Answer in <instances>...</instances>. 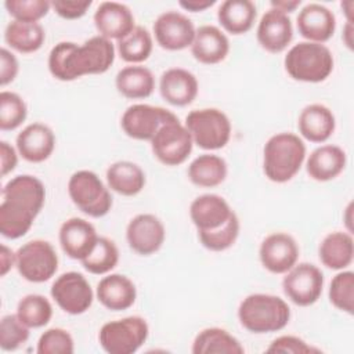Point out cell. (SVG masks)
<instances>
[{
    "mask_svg": "<svg viewBox=\"0 0 354 354\" xmlns=\"http://www.w3.org/2000/svg\"><path fill=\"white\" fill-rule=\"evenodd\" d=\"M115 53L112 40L100 35L90 37L82 46L61 41L48 54V71L61 82H72L86 75H101L112 66Z\"/></svg>",
    "mask_w": 354,
    "mask_h": 354,
    "instance_id": "6da1fadb",
    "label": "cell"
},
{
    "mask_svg": "<svg viewBox=\"0 0 354 354\" xmlns=\"http://www.w3.org/2000/svg\"><path fill=\"white\" fill-rule=\"evenodd\" d=\"M46 202L44 184L35 176L12 177L1 189L0 234L8 239L24 236Z\"/></svg>",
    "mask_w": 354,
    "mask_h": 354,
    "instance_id": "7a4b0ae2",
    "label": "cell"
},
{
    "mask_svg": "<svg viewBox=\"0 0 354 354\" xmlns=\"http://www.w3.org/2000/svg\"><path fill=\"white\" fill-rule=\"evenodd\" d=\"M306 160V144L295 133H277L263 148V171L272 183H286L301 169Z\"/></svg>",
    "mask_w": 354,
    "mask_h": 354,
    "instance_id": "3957f363",
    "label": "cell"
},
{
    "mask_svg": "<svg viewBox=\"0 0 354 354\" xmlns=\"http://www.w3.org/2000/svg\"><path fill=\"white\" fill-rule=\"evenodd\" d=\"M238 319L241 325L252 333L278 332L289 324L290 308L279 296L253 293L241 301Z\"/></svg>",
    "mask_w": 354,
    "mask_h": 354,
    "instance_id": "277c9868",
    "label": "cell"
},
{
    "mask_svg": "<svg viewBox=\"0 0 354 354\" xmlns=\"http://www.w3.org/2000/svg\"><path fill=\"white\" fill-rule=\"evenodd\" d=\"M333 65L332 51L325 44L314 41H299L288 50L283 58L288 75L304 83L326 80L333 71Z\"/></svg>",
    "mask_w": 354,
    "mask_h": 354,
    "instance_id": "5b68a950",
    "label": "cell"
},
{
    "mask_svg": "<svg viewBox=\"0 0 354 354\" xmlns=\"http://www.w3.org/2000/svg\"><path fill=\"white\" fill-rule=\"evenodd\" d=\"M68 194L80 212L94 218L108 214L113 203L109 187L91 170L75 171L68 181Z\"/></svg>",
    "mask_w": 354,
    "mask_h": 354,
    "instance_id": "8992f818",
    "label": "cell"
},
{
    "mask_svg": "<svg viewBox=\"0 0 354 354\" xmlns=\"http://www.w3.org/2000/svg\"><path fill=\"white\" fill-rule=\"evenodd\" d=\"M184 124L194 144L205 151L221 149L231 138L230 118L217 108L194 109L185 116Z\"/></svg>",
    "mask_w": 354,
    "mask_h": 354,
    "instance_id": "52a82bcc",
    "label": "cell"
},
{
    "mask_svg": "<svg viewBox=\"0 0 354 354\" xmlns=\"http://www.w3.org/2000/svg\"><path fill=\"white\" fill-rule=\"evenodd\" d=\"M149 326L140 315L104 324L98 333L100 346L109 354H133L148 339Z\"/></svg>",
    "mask_w": 354,
    "mask_h": 354,
    "instance_id": "ba28073f",
    "label": "cell"
},
{
    "mask_svg": "<svg viewBox=\"0 0 354 354\" xmlns=\"http://www.w3.org/2000/svg\"><path fill=\"white\" fill-rule=\"evenodd\" d=\"M15 267L24 279L41 283L51 279L57 272L58 254L50 242L33 239L15 252Z\"/></svg>",
    "mask_w": 354,
    "mask_h": 354,
    "instance_id": "9c48e42d",
    "label": "cell"
},
{
    "mask_svg": "<svg viewBox=\"0 0 354 354\" xmlns=\"http://www.w3.org/2000/svg\"><path fill=\"white\" fill-rule=\"evenodd\" d=\"M149 142L153 156L166 166L184 163L194 147L189 131L177 116L162 124Z\"/></svg>",
    "mask_w": 354,
    "mask_h": 354,
    "instance_id": "30bf717a",
    "label": "cell"
},
{
    "mask_svg": "<svg viewBox=\"0 0 354 354\" xmlns=\"http://www.w3.org/2000/svg\"><path fill=\"white\" fill-rule=\"evenodd\" d=\"M324 289V274L311 263H296L282 279L285 296L296 306L308 307L318 301Z\"/></svg>",
    "mask_w": 354,
    "mask_h": 354,
    "instance_id": "8fae6325",
    "label": "cell"
},
{
    "mask_svg": "<svg viewBox=\"0 0 354 354\" xmlns=\"http://www.w3.org/2000/svg\"><path fill=\"white\" fill-rule=\"evenodd\" d=\"M50 293L58 307L71 315L86 313L94 300V292L90 282L77 271L61 274L53 282Z\"/></svg>",
    "mask_w": 354,
    "mask_h": 354,
    "instance_id": "7c38bea8",
    "label": "cell"
},
{
    "mask_svg": "<svg viewBox=\"0 0 354 354\" xmlns=\"http://www.w3.org/2000/svg\"><path fill=\"white\" fill-rule=\"evenodd\" d=\"M176 115L162 106L149 104H133L120 118L122 130L133 140L151 141L162 124L174 119Z\"/></svg>",
    "mask_w": 354,
    "mask_h": 354,
    "instance_id": "4fadbf2b",
    "label": "cell"
},
{
    "mask_svg": "<svg viewBox=\"0 0 354 354\" xmlns=\"http://www.w3.org/2000/svg\"><path fill=\"white\" fill-rule=\"evenodd\" d=\"M195 32L194 22L185 14L174 10L159 14L153 22L156 43L169 51H180L191 47Z\"/></svg>",
    "mask_w": 354,
    "mask_h": 354,
    "instance_id": "5bb4252c",
    "label": "cell"
},
{
    "mask_svg": "<svg viewBox=\"0 0 354 354\" xmlns=\"http://www.w3.org/2000/svg\"><path fill=\"white\" fill-rule=\"evenodd\" d=\"M166 238V230L159 217L151 213L134 216L126 227V239L133 252L141 256L156 253Z\"/></svg>",
    "mask_w": 354,
    "mask_h": 354,
    "instance_id": "9a60e30c",
    "label": "cell"
},
{
    "mask_svg": "<svg viewBox=\"0 0 354 354\" xmlns=\"http://www.w3.org/2000/svg\"><path fill=\"white\" fill-rule=\"evenodd\" d=\"M299 245L286 232H272L267 235L259 248V257L263 267L272 274L288 272L299 260Z\"/></svg>",
    "mask_w": 354,
    "mask_h": 354,
    "instance_id": "2e32d148",
    "label": "cell"
},
{
    "mask_svg": "<svg viewBox=\"0 0 354 354\" xmlns=\"http://www.w3.org/2000/svg\"><path fill=\"white\" fill-rule=\"evenodd\" d=\"M58 238L64 253L73 260L82 261L91 253L100 236L90 221L71 217L61 224Z\"/></svg>",
    "mask_w": 354,
    "mask_h": 354,
    "instance_id": "e0dca14e",
    "label": "cell"
},
{
    "mask_svg": "<svg viewBox=\"0 0 354 354\" xmlns=\"http://www.w3.org/2000/svg\"><path fill=\"white\" fill-rule=\"evenodd\" d=\"M256 36L266 51L271 54L282 53L293 39V25L289 15L270 8L260 18Z\"/></svg>",
    "mask_w": 354,
    "mask_h": 354,
    "instance_id": "ac0fdd59",
    "label": "cell"
},
{
    "mask_svg": "<svg viewBox=\"0 0 354 354\" xmlns=\"http://www.w3.org/2000/svg\"><path fill=\"white\" fill-rule=\"evenodd\" d=\"M297 30L306 41L324 44L336 30V17L325 6L319 3L306 4L296 18Z\"/></svg>",
    "mask_w": 354,
    "mask_h": 354,
    "instance_id": "d6986e66",
    "label": "cell"
},
{
    "mask_svg": "<svg viewBox=\"0 0 354 354\" xmlns=\"http://www.w3.org/2000/svg\"><path fill=\"white\" fill-rule=\"evenodd\" d=\"M18 153L30 163L47 160L55 148L54 131L44 123L35 122L24 127L15 140Z\"/></svg>",
    "mask_w": 354,
    "mask_h": 354,
    "instance_id": "ffe728a7",
    "label": "cell"
},
{
    "mask_svg": "<svg viewBox=\"0 0 354 354\" xmlns=\"http://www.w3.org/2000/svg\"><path fill=\"white\" fill-rule=\"evenodd\" d=\"M232 213L230 203L217 194L199 195L189 205V217L198 232L223 227Z\"/></svg>",
    "mask_w": 354,
    "mask_h": 354,
    "instance_id": "44dd1931",
    "label": "cell"
},
{
    "mask_svg": "<svg viewBox=\"0 0 354 354\" xmlns=\"http://www.w3.org/2000/svg\"><path fill=\"white\" fill-rule=\"evenodd\" d=\"M93 19L98 35L109 40H120L136 28L131 10L118 1H102L97 7Z\"/></svg>",
    "mask_w": 354,
    "mask_h": 354,
    "instance_id": "7402d4cb",
    "label": "cell"
},
{
    "mask_svg": "<svg viewBox=\"0 0 354 354\" xmlns=\"http://www.w3.org/2000/svg\"><path fill=\"white\" fill-rule=\"evenodd\" d=\"M159 91L170 105L187 106L196 98L199 83L192 72L184 68H170L160 75Z\"/></svg>",
    "mask_w": 354,
    "mask_h": 354,
    "instance_id": "603a6c76",
    "label": "cell"
},
{
    "mask_svg": "<svg viewBox=\"0 0 354 354\" xmlns=\"http://www.w3.org/2000/svg\"><path fill=\"white\" fill-rule=\"evenodd\" d=\"M230 40L227 35L214 25H202L196 29L191 44L194 58L205 65H214L227 58Z\"/></svg>",
    "mask_w": 354,
    "mask_h": 354,
    "instance_id": "cb8c5ba5",
    "label": "cell"
},
{
    "mask_svg": "<svg viewBox=\"0 0 354 354\" xmlns=\"http://www.w3.org/2000/svg\"><path fill=\"white\" fill-rule=\"evenodd\" d=\"M95 296L105 308L123 311L136 303L137 289L129 277L123 274H109L97 283Z\"/></svg>",
    "mask_w": 354,
    "mask_h": 354,
    "instance_id": "d4e9b609",
    "label": "cell"
},
{
    "mask_svg": "<svg viewBox=\"0 0 354 354\" xmlns=\"http://www.w3.org/2000/svg\"><path fill=\"white\" fill-rule=\"evenodd\" d=\"M297 129L300 136L307 141L322 144L333 134L336 119L328 106L322 104H310L300 111Z\"/></svg>",
    "mask_w": 354,
    "mask_h": 354,
    "instance_id": "484cf974",
    "label": "cell"
},
{
    "mask_svg": "<svg viewBox=\"0 0 354 354\" xmlns=\"http://www.w3.org/2000/svg\"><path fill=\"white\" fill-rule=\"evenodd\" d=\"M347 165V155L343 148L325 144L315 148L306 160L307 174L315 181H330L336 178Z\"/></svg>",
    "mask_w": 354,
    "mask_h": 354,
    "instance_id": "4316f807",
    "label": "cell"
},
{
    "mask_svg": "<svg viewBox=\"0 0 354 354\" xmlns=\"http://www.w3.org/2000/svg\"><path fill=\"white\" fill-rule=\"evenodd\" d=\"M321 263L330 270L342 271L351 266L354 241L348 231H333L324 236L318 246Z\"/></svg>",
    "mask_w": 354,
    "mask_h": 354,
    "instance_id": "83f0119b",
    "label": "cell"
},
{
    "mask_svg": "<svg viewBox=\"0 0 354 354\" xmlns=\"http://www.w3.org/2000/svg\"><path fill=\"white\" fill-rule=\"evenodd\" d=\"M256 17L257 8L250 0H225L217 10L218 24L231 35H243L249 32Z\"/></svg>",
    "mask_w": 354,
    "mask_h": 354,
    "instance_id": "f1b7e54d",
    "label": "cell"
},
{
    "mask_svg": "<svg viewBox=\"0 0 354 354\" xmlns=\"http://www.w3.org/2000/svg\"><path fill=\"white\" fill-rule=\"evenodd\" d=\"M108 187L119 195L134 196L142 191L147 183L144 170L134 162L118 160L106 169Z\"/></svg>",
    "mask_w": 354,
    "mask_h": 354,
    "instance_id": "f546056e",
    "label": "cell"
},
{
    "mask_svg": "<svg viewBox=\"0 0 354 354\" xmlns=\"http://www.w3.org/2000/svg\"><path fill=\"white\" fill-rule=\"evenodd\" d=\"M116 90L126 98H148L155 90V76L147 66L129 65L122 68L115 77Z\"/></svg>",
    "mask_w": 354,
    "mask_h": 354,
    "instance_id": "4dcf8cb0",
    "label": "cell"
},
{
    "mask_svg": "<svg viewBox=\"0 0 354 354\" xmlns=\"http://www.w3.org/2000/svg\"><path fill=\"white\" fill-rule=\"evenodd\" d=\"M227 162L214 153H202L188 166L187 174L189 181L202 188H213L227 178Z\"/></svg>",
    "mask_w": 354,
    "mask_h": 354,
    "instance_id": "1f68e13d",
    "label": "cell"
},
{
    "mask_svg": "<svg viewBox=\"0 0 354 354\" xmlns=\"http://www.w3.org/2000/svg\"><path fill=\"white\" fill-rule=\"evenodd\" d=\"M194 354H242L245 348L239 340L223 328L202 329L192 342Z\"/></svg>",
    "mask_w": 354,
    "mask_h": 354,
    "instance_id": "d6a6232c",
    "label": "cell"
},
{
    "mask_svg": "<svg viewBox=\"0 0 354 354\" xmlns=\"http://www.w3.org/2000/svg\"><path fill=\"white\" fill-rule=\"evenodd\" d=\"M6 43L18 53L30 54L37 51L46 40L44 28L39 22H21L12 19L4 30Z\"/></svg>",
    "mask_w": 354,
    "mask_h": 354,
    "instance_id": "836d02e7",
    "label": "cell"
},
{
    "mask_svg": "<svg viewBox=\"0 0 354 354\" xmlns=\"http://www.w3.org/2000/svg\"><path fill=\"white\" fill-rule=\"evenodd\" d=\"M152 35L147 28L140 25H136V28L129 35L116 43V51L120 58L131 65H138L147 61L152 53Z\"/></svg>",
    "mask_w": 354,
    "mask_h": 354,
    "instance_id": "e575fe53",
    "label": "cell"
},
{
    "mask_svg": "<svg viewBox=\"0 0 354 354\" xmlns=\"http://www.w3.org/2000/svg\"><path fill=\"white\" fill-rule=\"evenodd\" d=\"M15 314L28 328H43L51 321L53 306L46 296L30 293L18 301Z\"/></svg>",
    "mask_w": 354,
    "mask_h": 354,
    "instance_id": "d590c367",
    "label": "cell"
},
{
    "mask_svg": "<svg viewBox=\"0 0 354 354\" xmlns=\"http://www.w3.org/2000/svg\"><path fill=\"white\" fill-rule=\"evenodd\" d=\"M119 263V250L113 241L100 236L91 253L82 260L86 271L95 275H104L112 271Z\"/></svg>",
    "mask_w": 354,
    "mask_h": 354,
    "instance_id": "8d00e7d4",
    "label": "cell"
},
{
    "mask_svg": "<svg viewBox=\"0 0 354 354\" xmlns=\"http://www.w3.org/2000/svg\"><path fill=\"white\" fill-rule=\"evenodd\" d=\"M239 230H241V223L236 213L234 212L232 216L228 218V221L223 227L213 231L198 232V238L202 246L206 248L207 250L223 252L230 249L235 243L239 235Z\"/></svg>",
    "mask_w": 354,
    "mask_h": 354,
    "instance_id": "74e56055",
    "label": "cell"
},
{
    "mask_svg": "<svg viewBox=\"0 0 354 354\" xmlns=\"http://www.w3.org/2000/svg\"><path fill=\"white\" fill-rule=\"evenodd\" d=\"M329 301L337 310L353 315L354 313V272L342 270L337 272L329 285Z\"/></svg>",
    "mask_w": 354,
    "mask_h": 354,
    "instance_id": "f35d334b",
    "label": "cell"
},
{
    "mask_svg": "<svg viewBox=\"0 0 354 354\" xmlns=\"http://www.w3.org/2000/svg\"><path fill=\"white\" fill-rule=\"evenodd\" d=\"M28 115V106L24 98L12 91L0 93V129L3 131L19 127Z\"/></svg>",
    "mask_w": 354,
    "mask_h": 354,
    "instance_id": "ab89813d",
    "label": "cell"
},
{
    "mask_svg": "<svg viewBox=\"0 0 354 354\" xmlns=\"http://www.w3.org/2000/svg\"><path fill=\"white\" fill-rule=\"evenodd\" d=\"M29 329L17 314H7L0 321V347L4 351H14L29 339Z\"/></svg>",
    "mask_w": 354,
    "mask_h": 354,
    "instance_id": "60d3db41",
    "label": "cell"
},
{
    "mask_svg": "<svg viewBox=\"0 0 354 354\" xmlns=\"http://www.w3.org/2000/svg\"><path fill=\"white\" fill-rule=\"evenodd\" d=\"M4 7L8 14L21 22H39L51 8L47 0H6Z\"/></svg>",
    "mask_w": 354,
    "mask_h": 354,
    "instance_id": "b9f144b4",
    "label": "cell"
},
{
    "mask_svg": "<svg viewBox=\"0 0 354 354\" xmlns=\"http://www.w3.org/2000/svg\"><path fill=\"white\" fill-rule=\"evenodd\" d=\"M36 351L39 354H72L75 342L66 329L50 328L40 335Z\"/></svg>",
    "mask_w": 354,
    "mask_h": 354,
    "instance_id": "7bdbcfd3",
    "label": "cell"
},
{
    "mask_svg": "<svg viewBox=\"0 0 354 354\" xmlns=\"http://www.w3.org/2000/svg\"><path fill=\"white\" fill-rule=\"evenodd\" d=\"M318 348L310 346L306 340L293 335H282L274 339L266 348V353H290V354H307L318 353Z\"/></svg>",
    "mask_w": 354,
    "mask_h": 354,
    "instance_id": "ee69618b",
    "label": "cell"
},
{
    "mask_svg": "<svg viewBox=\"0 0 354 354\" xmlns=\"http://www.w3.org/2000/svg\"><path fill=\"white\" fill-rule=\"evenodd\" d=\"M91 6V0H55L51 1V8L64 19L82 18Z\"/></svg>",
    "mask_w": 354,
    "mask_h": 354,
    "instance_id": "f6af8a7d",
    "label": "cell"
},
{
    "mask_svg": "<svg viewBox=\"0 0 354 354\" xmlns=\"http://www.w3.org/2000/svg\"><path fill=\"white\" fill-rule=\"evenodd\" d=\"M19 71L17 57L6 47L0 50V84L4 87L15 80Z\"/></svg>",
    "mask_w": 354,
    "mask_h": 354,
    "instance_id": "bcb514c9",
    "label": "cell"
},
{
    "mask_svg": "<svg viewBox=\"0 0 354 354\" xmlns=\"http://www.w3.org/2000/svg\"><path fill=\"white\" fill-rule=\"evenodd\" d=\"M18 151L8 144L7 141L0 142V169L1 176L6 177L8 173H11L18 163Z\"/></svg>",
    "mask_w": 354,
    "mask_h": 354,
    "instance_id": "7dc6e473",
    "label": "cell"
},
{
    "mask_svg": "<svg viewBox=\"0 0 354 354\" xmlns=\"http://www.w3.org/2000/svg\"><path fill=\"white\" fill-rule=\"evenodd\" d=\"M15 266V252L7 245H1L0 249V275L4 277Z\"/></svg>",
    "mask_w": 354,
    "mask_h": 354,
    "instance_id": "c3c4849f",
    "label": "cell"
},
{
    "mask_svg": "<svg viewBox=\"0 0 354 354\" xmlns=\"http://www.w3.org/2000/svg\"><path fill=\"white\" fill-rule=\"evenodd\" d=\"M178 4L185 11L202 12V11L210 8L212 6H214L216 0H181V1H178Z\"/></svg>",
    "mask_w": 354,
    "mask_h": 354,
    "instance_id": "681fc988",
    "label": "cell"
},
{
    "mask_svg": "<svg viewBox=\"0 0 354 354\" xmlns=\"http://www.w3.org/2000/svg\"><path fill=\"white\" fill-rule=\"evenodd\" d=\"M301 4L300 0H272L270 3L271 8H275L283 14L293 12L296 8H299Z\"/></svg>",
    "mask_w": 354,
    "mask_h": 354,
    "instance_id": "f907efd6",
    "label": "cell"
},
{
    "mask_svg": "<svg viewBox=\"0 0 354 354\" xmlns=\"http://www.w3.org/2000/svg\"><path fill=\"white\" fill-rule=\"evenodd\" d=\"M353 33H354L353 22H346V25L343 28L342 39H343L344 44L347 46V48H350V50H353Z\"/></svg>",
    "mask_w": 354,
    "mask_h": 354,
    "instance_id": "816d5d0a",
    "label": "cell"
},
{
    "mask_svg": "<svg viewBox=\"0 0 354 354\" xmlns=\"http://www.w3.org/2000/svg\"><path fill=\"white\" fill-rule=\"evenodd\" d=\"M340 7L346 15V22H353V8H354V1L353 0H346L340 3Z\"/></svg>",
    "mask_w": 354,
    "mask_h": 354,
    "instance_id": "f5cc1de1",
    "label": "cell"
}]
</instances>
